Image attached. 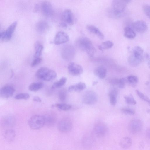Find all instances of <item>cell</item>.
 Masks as SVG:
<instances>
[{"mask_svg":"<svg viewBox=\"0 0 150 150\" xmlns=\"http://www.w3.org/2000/svg\"><path fill=\"white\" fill-rule=\"evenodd\" d=\"M76 46L81 51L86 52L90 57H93L96 50L92 43L88 38L81 36L77 38L75 41Z\"/></svg>","mask_w":150,"mask_h":150,"instance_id":"obj_1","label":"cell"},{"mask_svg":"<svg viewBox=\"0 0 150 150\" xmlns=\"http://www.w3.org/2000/svg\"><path fill=\"white\" fill-rule=\"evenodd\" d=\"M57 76V73L55 71L45 67L40 68L36 73L38 78L47 81L54 79Z\"/></svg>","mask_w":150,"mask_h":150,"instance_id":"obj_2","label":"cell"},{"mask_svg":"<svg viewBox=\"0 0 150 150\" xmlns=\"http://www.w3.org/2000/svg\"><path fill=\"white\" fill-rule=\"evenodd\" d=\"M28 122L31 129L34 130L40 129L45 125L44 116L40 115H34L30 118Z\"/></svg>","mask_w":150,"mask_h":150,"instance_id":"obj_3","label":"cell"},{"mask_svg":"<svg viewBox=\"0 0 150 150\" xmlns=\"http://www.w3.org/2000/svg\"><path fill=\"white\" fill-rule=\"evenodd\" d=\"M128 0H115L112 3L113 13L115 15H119L124 11L127 4L130 1Z\"/></svg>","mask_w":150,"mask_h":150,"instance_id":"obj_4","label":"cell"},{"mask_svg":"<svg viewBox=\"0 0 150 150\" xmlns=\"http://www.w3.org/2000/svg\"><path fill=\"white\" fill-rule=\"evenodd\" d=\"M76 51L74 47L72 45L68 44L62 48L61 54L62 58L67 61H71L74 58Z\"/></svg>","mask_w":150,"mask_h":150,"instance_id":"obj_5","label":"cell"},{"mask_svg":"<svg viewBox=\"0 0 150 150\" xmlns=\"http://www.w3.org/2000/svg\"><path fill=\"white\" fill-rule=\"evenodd\" d=\"M73 127V123L71 119L68 117L62 119L59 122L57 128L59 131L66 133L70 131Z\"/></svg>","mask_w":150,"mask_h":150,"instance_id":"obj_6","label":"cell"},{"mask_svg":"<svg viewBox=\"0 0 150 150\" xmlns=\"http://www.w3.org/2000/svg\"><path fill=\"white\" fill-rule=\"evenodd\" d=\"M17 24L15 21L11 23L6 30L0 33V40L3 41H7L10 40L13 35Z\"/></svg>","mask_w":150,"mask_h":150,"instance_id":"obj_7","label":"cell"},{"mask_svg":"<svg viewBox=\"0 0 150 150\" xmlns=\"http://www.w3.org/2000/svg\"><path fill=\"white\" fill-rule=\"evenodd\" d=\"M142 127V122L141 120L138 119H134L129 122L128 129L131 133L136 134L140 132Z\"/></svg>","mask_w":150,"mask_h":150,"instance_id":"obj_8","label":"cell"},{"mask_svg":"<svg viewBox=\"0 0 150 150\" xmlns=\"http://www.w3.org/2000/svg\"><path fill=\"white\" fill-rule=\"evenodd\" d=\"M108 128L104 122H99L96 123L93 127V132L95 135L99 137L105 136L107 133Z\"/></svg>","mask_w":150,"mask_h":150,"instance_id":"obj_9","label":"cell"},{"mask_svg":"<svg viewBox=\"0 0 150 150\" xmlns=\"http://www.w3.org/2000/svg\"><path fill=\"white\" fill-rule=\"evenodd\" d=\"M97 100L98 96L96 93L91 90L85 92L83 97V102L88 105L94 104L97 102Z\"/></svg>","mask_w":150,"mask_h":150,"instance_id":"obj_10","label":"cell"},{"mask_svg":"<svg viewBox=\"0 0 150 150\" xmlns=\"http://www.w3.org/2000/svg\"><path fill=\"white\" fill-rule=\"evenodd\" d=\"M61 19L63 22L66 24L72 25L74 22V17L73 13L69 9H66L62 12Z\"/></svg>","mask_w":150,"mask_h":150,"instance_id":"obj_11","label":"cell"},{"mask_svg":"<svg viewBox=\"0 0 150 150\" xmlns=\"http://www.w3.org/2000/svg\"><path fill=\"white\" fill-rule=\"evenodd\" d=\"M40 9L42 14L47 17L52 16L53 13V10L51 3L48 1L42 2L40 5Z\"/></svg>","mask_w":150,"mask_h":150,"instance_id":"obj_12","label":"cell"},{"mask_svg":"<svg viewBox=\"0 0 150 150\" xmlns=\"http://www.w3.org/2000/svg\"><path fill=\"white\" fill-rule=\"evenodd\" d=\"M68 71L70 74L74 76H77L81 74L83 70L80 65L74 62L70 63L68 66Z\"/></svg>","mask_w":150,"mask_h":150,"instance_id":"obj_13","label":"cell"},{"mask_svg":"<svg viewBox=\"0 0 150 150\" xmlns=\"http://www.w3.org/2000/svg\"><path fill=\"white\" fill-rule=\"evenodd\" d=\"M15 91V89L13 86L6 85L3 86L1 89L0 96L3 98H9L13 96Z\"/></svg>","mask_w":150,"mask_h":150,"instance_id":"obj_14","label":"cell"},{"mask_svg":"<svg viewBox=\"0 0 150 150\" xmlns=\"http://www.w3.org/2000/svg\"><path fill=\"white\" fill-rule=\"evenodd\" d=\"M69 40L68 35L63 31H59L56 34L54 42L56 45L63 44L68 42Z\"/></svg>","mask_w":150,"mask_h":150,"instance_id":"obj_15","label":"cell"},{"mask_svg":"<svg viewBox=\"0 0 150 150\" xmlns=\"http://www.w3.org/2000/svg\"><path fill=\"white\" fill-rule=\"evenodd\" d=\"M45 120V125L47 127L53 126L57 120L56 114L52 112H50L44 115Z\"/></svg>","mask_w":150,"mask_h":150,"instance_id":"obj_16","label":"cell"},{"mask_svg":"<svg viewBox=\"0 0 150 150\" xmlns=\"http://www.w3.org/2000/svg\"><path fill=\"white\" fill-rule=\"evenodd\" d=\"M132 25L133 28L136 31L140 33L145 32L147 28L146 23L141 20L134 22L133 23Z\"/></svg>","mask_w":150,"mask_h":150,"instance_id":"obj_17","label":"cell"},{"mask_svg":"<svg viewBox=\"0 0 150 150\" xmlns=\"http://www.w3.org/2000/svg\"><path fill=\"white\" fill-rule=\"evenodd\" d=\"M15 123V119L12 115H7L4 117L1 122V126L5 127H11L14 126Z\"/></svg>","mask_w":150,"mask_h":150,"instance_id":"obj_18","label":"cell"},{"mask_svg":"<svg viewBox=\"0 0 150 150\" xmlns=\"http://www.w3.org/2000/svg\"><path fill=\"white\" fill-rule=\"evenodd\" d=\"M142 59V56H136L132 54L129 57L128 61L131 66L136 67L141 63Z\"/></svg>","mask_w":150,"mask_h":150,"instance_id":"obj_19","label":"cell"},{"mask_svg":"<svg viewBox=\"0 0 150 150\" xmlns=\"http://www.w3.org/2000/svg\"><path fill=\"white\" fill-rule=\"evenodd\" d=\"M94 139L92 135L86 134L83 136L82 140V144L86 148H91L93 144Z\"/></svg>","mask_w":150,"mask_h":150,"instance_id":"obj_20","label":"cell"},{"mask_svg":"<svg viewBox=\"0 0 150 150\" xmlns=\"http://www.w3.org/2000/svg\"><path fill=\"white\" fill-rule=\"evenodd\" d=\"M86 28L90 33L96 35L101 40L104 38V35L100 30L94 25L88 24L86 26Z\"/></svg>","mask_w":150,"mask_h":150,"instance_id":"obj_21","label":"cell"},{"mask_svg":"<svg viewBox=\"0 0 150 150\" xmlns=\"http://www.w3.org/2000/svg\"><path fill=\"white\" fill-rule=\"evenodd\" d=\"M36 29L40 33H43L46 32L49 28V25L47 22L44 20H40L36 25Z\"/></svg>","mask_w":150,"mask_h":150,"instance_id":"obj_22","label":"cell"},{"mask_svg":"<svg viewBox=\"0 0 150 150\" xmlns=\"http://www.w3.org/2000/svg\"><path fill=\"white\" fill-rule=\"evenodd\" d=\"M132 139L128 137H122L120 140L119 145L122 148L126 149L130 147L132 145Z\"/></svg>","mask_w":150,"mask_h":150,"instance_id":"obj_23","label":"cell"},{"mask_svg":"<svg viewBox=\"0 0 150 150\" xmlns=\"http://www.w3.org/2000/svg\"><path fill=\"white\" fill-rule=\"evenodd\" d=\"M107 71L105 67L103 66L98 67L95 70V74L100 79H104L106 75Z\"/></svg>","mask_w":150,"mask_h":150,"instance_id":"obj_24","label":"cell"},{"mask_svg":"<svg viewBox=\"0 0 150 150\" xmlns=\"http://www.w3.org/2000/svg\"><path fill=\"white\" fill-rule=\"evenodd\" d=\"M86 88V85L83 82H79L77 84L69 86L68 89L70 92L79 91H82Z\"/></svg>","mask_w":150,"mask_h":150,"instance_id":"obj_25","label":"cell"},{"mask_svg":"<svg viewBox=\"0 0 150 150\" xmlns=\"http://www.w3.org/2000/svg\"><path fill=\"white\" fill-rule=\"evenodd\" d=\"M117 94V90L115 88L112 89L109 93L110 102L112 105H115L116 103Z\"/></svg>","mask_w":150,"mask_h":150,"instance_id":"obj_26","label":"cell"},{"mask_svg":"<svg viewBox=\"0 0 150 150\" xmlns=\"http://www.w3.org/2000/svg\"><path fill=\"white\" fill-rule=\"evenodd\" d=\"M15 131L11 129L6 130L4 134L5 139L8 142H11L13 141L15 138Z\"/></svg>","mask_w":150,"mask_h":150,"instance_id":"obj_27","label":"cell"},{"mask_svg":"<svg viewBox=\"0 0 150 150\" xmlns=\"http://www.w3.org/2000/svg\"><path fill=\"white\" fill-rule=\"evenodd\" d=\"M124 35L129 39H133L136 36L134 31L129 26H126L124 28Z\"/></svg>","mask_w":150,"mask_h":150,"instance_id":"obj_28","label":"cell"},{"mask_svg":"<svg viewBox=\"0 0 150 150\" xmlns=\"http://www.w3.org/2000/svg\"><path fill=\"white\" fill-rule=\"evenodd\" d=\"M35 53L34 55V58L40 57L43 48V45L40 42H36L35 45Z\"/></svg>","mask_w":150,"mask_h":150,"instance_id":"obj_29","label":"cell"},{"mask_svg":"<svg viewBox=\"0 0 150 150\" xmlns=\"http://www.w3.org/2000/svg\"><path fill=\"white\" fill-rule=\"evenodd\" d=\"M127 83L132 87H135L138 82V78L136 76L131 75L128 76L126 79Z\"/></svg>","mask_w":150,"mask_h":150,"instance_id":"obj_30","label":"cell"},{"mask_svg":"<svg viewBox=\"0 0 150 150\" xmlns=\"http://www.w3.org/2000/svg\"><path fill=\"white\" fill-rule=\"evenodd\" d=\"M43 84L41 82H35L31 83L28 87L29 90L35 92L40 90L43 87Z\"/></svg>","mask_w":150,"mask_h":150,"instance_id":"obj_31","label":"cell"},{"mask_svg":"<svg viewBox=\"0 0 150 150\" xmlns=\"http://www.w3.org/2000/svg\"><path fill=\"white\" fill-rule=\"evenodd\" d=\"M113 45V43L110 40H108L103 42L101 45H99L98 49L103 52L104 49H108L111 48Z\"/></svg>","mask_w":150,"mask_h":150,"instance_id":"obj_32","label":"cell"},{"mask_svg":"<svg viewBox=\"0 0 150 150\" xmlns=\"http://www.w3.org/2000/svg\"><path fill=\"white\" fill-rule=\"evenodd\" d=\"M67 81V79L66 77H62L59 81L54 83L52 85V88L60 87L64 85Z\"/></svg>","mask_w":150,"mask_h":150,"instance_id":"obj_33","label":"cell"},{"mask_svg":"<svg viewBox=\"0 0 150 150\" xmlns=\"http://www.w3.org/2000/svg\"><path fill=\"white\" fill-rule=\"evenodd\" d=\"M54 106L58 109L64 111L68 110L71 108L70 105L64 103H57Z\"/></svg>","mask_w":150,"mask_h":150,"instance_id":"obj_34","label":"cell"},{"mask_svg":"<svg viewBox=\"0 0 150 150\" xmlns=\"http://www.w3.org/2000/svg\"><path fill=\"white\" fill-rule=\"evenodd\" d=\"M143 53V49L139 46L135 47L132 50V54L136 56H142Z\"/></svg>","mask_w":150,"mask_h":150,"instance_id":"obj_35","label":"cell"},{"mask_svg":"<svg viewBox=\"0 0 150 150\" xmlns=\"http://www.w3.org/2000/svg\"><path fill=\"white\" fill-rule=\"evenodd\" d=\"M124 98L127 104L132 105H135L136 104V101L131 94L129 95L125 96Z\"/></svg>","mask_w":150,"mask_h":150,"instance_id":"obj_36","label":"cell"},{"mask_svg":"<svg viewBox=\"0 0 150 150\" xmlns=\"http://www.w3.org/2000/svg\"><path fill=\"white\" fill-rule=\"evenodd\" d=\"M67 95V91L65 89H62L58 92V97L59 100L61 101H64L66 100Z\"/></svg>","mask_w":150,"mask_h":150,"instance_id":"obj_37","label":"cell"},{"mask_svg":"<svg viewBox=\"0 0 150 150\" xmlns=\"http://www.w3.org/2000/svg\"><path fill=\"white\" fill-rule=\"evenodd\" d=\"M135 91L138 96L141 98L146 102L150 106V99L138 90H136Z\"/></svg>","mask_w":150,"mask_h":150,"instance_id":"obj_38","label":"cell"},{"mask_svg":"<svg viewBox=\"0 0 150 150\" xmlns=\"http://www.w3.org/2000/svg\"><path fill=\"white\" fill-rule=\"evenodd\" d=\"M30 95L26 93H21L17 94L15 98L17 100L25 99L26 100L30 97Z\"/></svg>","mask_w":150,"mask_h":150,"instance_id":"obj_39","label":"cell"},{"mask_svg":"<svg viewBox=\"0 0 150 150\" xmlns=\"http://www.w3.org/2000/svg\"><path fill=\"white\" fill-rule=\"evenodd\" d=\"M143 11L146 16L150 18V5L145 4L143 5Z\"/></svg>","mask_w":150,"mask_h":150,"instance_id":"obj_40","label":"cell"},{"mask_svg":"<svg viewBox=\"0 0 150 150\" xmlns=\"http://www.w3.org/2000/svg\"><path fill=\"white\" fill-rule=\"evenodd\" d=\"M121 110L123 113L127 114L133 115L135 113V111L129 108H124L122 109Z\"/></svg>","mask_w":150,"mask_h":150,"instance_id":"obj_41","label":"cell"},{"mask_svg":"<svg viewBox=\"0 0 150 150\" xmlns=\"http://www.w3.org/2000/svg\"><path fill=\"white\" fill-rule=\"evenodd\" d=\"M126 83V79L123 78H120L119 79L117 86L120 88H124L125 87Z\"/></svg>","mask_w":150,"mask_h":150,"instance_id":"obj_42","label":"cell"},{"mask_svg":"<svg viewBox=\"0 0 150 150\" xmlns=\"http://www.w3.org/2000/svg\"><path fill=\"white\" fill-rule=\"evenodd\" d=\"M42 60V58L40 57L34 58L31 63V66L33 67L37 66L41 63Z\"/></svg>","mask_w":150,"mask_h":150,"instance_id":"obj_43","label":"cell"},{"mask_svg":"<svg viewBox=\"0 0 150 150\" xmlns=\"http://www.w3.org/2000/svg\"><path fill=\"white\" fill-rule=\"evenodd\" d=\"M119 79L117 78H113L110 81V83L113 86H117L118 85Z\"/></svg>","mask_w":150,"mask_h":150,"instance_id":"obj_44","label":"cell"},{"mask_svg":"<svg viewBox=\"0 0 150 150\" xmlns=\"http://www.w3.org/2000/svg\"><path fill=\"white\" fill-rule=\"evenodd\" d=\"M146 135L147 138L150 140V127L146 129Z\"/></svg>","mask_w":150,"mask_h":150,"instance_id":"obj_45","label":"cell"},{"mask_svg":"<svg viewBox=\"0 0 150 150\" xmlns=\"http://www.w3.org/2000/svg\"><path fill=\"white\" fill-rule=\"evenodd\" d=\"M33 100L35 101L39 102H40L42 101L40 98L38 96H35L34 97L33 99Z\"/></svg>","mask_w":150,"mask_h":150,"instance_id":"obj_46","label":"cell"},{"mask_svg":"<svg viewBox=\"0 0 150 150\" xmlns=\"http://www.w3.org/2000/svg\"><path fill=\"white\" fill-rule=\"evenodd\" d=\"M139 145H141L139 146V148H144V145L143 142H141Z\"/></svg>","mask_w":150,"mask_h":150,"instance_id":"obj_47","label":"cell"},{"mask_svg":"<svg viewBox=\"0 0 150 150\" xmlns=\"http://www.w3.org/2000/svg\"><path fill=\"white\" fill-rule=\"evenodd\" d=\"M98 82L97 81H94L93 82V85L94 86V85H96L97 84Z\"/></svg>","mask_w":150,"mask_h":150,"instance_id":"obj_48","label":"cell"},{"mask_svg":"<svg viewBox=\"0 0 150 150\" xmlns=\"http://www.w3.org/2000/svg\"><path fill=\"white\" fill-rule=\"evenodd\" d=\"M147 112L149 113H150V110L149 109L148 110V111H147Z\"/></svg>","mask_w":150,"mask_h":150,"instance_id":"obj_49","label":"cell"}]
</instances>
